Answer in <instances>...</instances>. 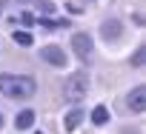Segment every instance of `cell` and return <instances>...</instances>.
<instances>
[{
  "label": "cell",
  "mask_w": 146,
  "mask_h": 134,
  "mask_svg": "<svg viewBox=\"0 0 146 134\" xmlns=\"http://www.w3.org/2000/svg\"><path fill=\"white\" fill-rule=\"evenodd\" d=\"M40 57H43L49 66H54V69L66 66V51H63L60 46H46V49H40Z\"/></svg>",
  "instance_id": "5"
},
{
  "label": "cell",
  "mask_w": 146,
  "mask_h": 134,
  "mask_svg": "<svg viewBox=\"0 0 146 134\" xmlns=\"http://www.w3.org/2000/svg\"><path fill=\"white\" fill-rule=\"evenodd\" d=\"M92 123H95V125H106V123H109V108H106V106L92 108Z\"/></svg>",
  "instance_id": "9"
},
{
  "label": "cell",
  "mask_w": 146,
  "mask_h": 134,
  "mask_svg": "<svg viewBox=\"0 0 146 134\" xmlns=\"http://www.w3.org/2000/svg\"><path fill=\"white\" fill-rule=\"evenodd\" d=\"M0 128H3V114H0Z\"/></svg>",
  "instance_id": "15"
},
{
  "label": "cell",
  "mask_w": 146,
  "mask_h": 134,
  "mask_svg": "<svg viewBox=\"0 0 146 134\" xmlns=\"http://www.w3.org/2000/svg\"><path fill=\"white\" fill-rule=\"evenodd\" d=\"M86 91H89V77H86L83 72H75V74L66 80V89H63L66 100H72V103L83 100V97H86Z\"/></svg>",
  "instance_id": "2"
},
{
  "label": "cell",
  "mask_w": 146,
  "mask_h": 134,
  "mask_svg": "<svg viewBox=\"0 0 146 134\" xmlns=\"http://www.w3.org/2000/svg\"><path fill=\"white\" fill-rule=\"evenodd\" d=\"M80 123H83V111H80V108H72V111L66 114V120H63V128H66V131H75Z\"/></svg>",
  "instance_id": "7"
},
{
  "label": "cell",
  "mask_w": 146,
  "mask_h": 134,
  "mask_svg": "<svg viewBox=\"0 0 146 134\" xmlns=\"http://www.w3.org/2000/svg\"><path fill=\"white\" fill-rule=\"evenodd\" d=\"M20 23H26V26H35V23H37V20H35V17H32V14H20Z\"/></svg>",
  "instance_id": "13"
},
{
  "label": "cell",
  "mask_w": 146,
  "mask_h": 134,
  "mask_svg": "<svg viewBox=\"0 0 146 134\" xmlns=\"http://www.w3.org/2000/svg\"><path fill=\"white\" fill-rule=\"evenodd\" d=\"M20 3H26V0H20Z\"/></svg>",
  "instance_id": "16"
},
{
  "label": "cell",
  "mask_w": 146,
  "mask_h": 134,
  "mask_svg": "<svg viewBox=\"0 0 146 134\" xmlns=\"http://www.w3.org/2000/svg\"><path fill=\"white\" fill-rule=\"evenodd\" d=\"M0 91L12 100H26L37 91V83L29 74H0Z\"/></svg>",
  "instance_id": "1"
},
{
  "label": "cell",
  "mask_w": 146,
  "mask_h": 134,
  "mask_svg": "<svg viewBox=\"0 0 146 134\" xmlns=\"http://www.w3.org/2000/svg\"><path fill=\"white\" fill-rule=\"evenodd\" d=\"M37 134H43V131H37Z\"/></svg>",
  "instance_id": "17"
},
{
  "label": "cell",
  "mask_w": 146,
  "mask_h": 134,
  "mask_svg": "<svg viewBox=\"0 0 146 134\" xmlns=\"http://www.w3.org/2000/svg\"><path fill=\"white\" fill-rule=\"evenodd\" d=\"M40 23H43V26H46V29H60V26H63V23H60V20H52V17H43V20H40Z\"/></svg>",
  "instance_id": "12"
},
{
  "label": "cell",
  "mask_w": 146,
  "mask_h": 134,
  "mask_svg": "<svg viewBox=\"0 0 146 134\" xmlns=\"http://www.w3.org/2000/svg\"><path fill=\"white\" fill-rule=\"evenodd\" d=\"M40 9H43V12H54V3H49V0H40Z\"/></svg>",
  "instance_id": "14"
},
{
  "label": "cell",
  "mask_w": 146,
  "mask_h": 134,
  "mask_svg": "<svg viewBox=\"0 0 146 134\" xmlns=\"http://www.w3.org/2000/svg\"><path fill=\"white\" fill-rule=\"evenodd\" d=\"M126 103H129V111H132V114H143V111H146V89H143V86H135V89L129 91Z\"/></svg>",
  "instance_id": "4"
},
{
  "label": "cell",
  "mask_w": 146,
  "mask_h": 134,
  "mask_svg": "<svg viewBox=\"0 0 146 134\" xmlns=\"http://www.w3.org/2000/svg\"><path fill=\"white\" fill-rule=\"evenodd\" d=\"M100 34H103L106 40H120V34H123V26H120V20H103V26H100Z\"/></svg>",
  "instance_id": "6"
},
{
  "label": "cell",
  "mask_w": 146,
  "mask_h": 134,
  "mask_svg": "<svg viewBox=\"0 0 146 134\" xmlns=\"http://www.w3.org/2000/svg\"><path fill=\"white\" fill-rule=\"evenodd\" d=\"M72 49H75L78 60H80V63H86V66L95 60V43H92V37H89L86 32H78L75 37H72Z\"/></svg>",
  "instance_id": "3"
},
{
  "label": "cell",
  "mask_w": 146,
  "mask_h": 134,
  "mask_svg": "<svg viewBox=\"0 0 146 134\" xmlns=\"http://www.w3.org/2000/svg\"><path fill=\"white\" fill-rule=\"evenodd\" d=\"M143 63H146V49H137L135 57H132V66H135V69H140Z\"/></svg>",
  "instance_id": "11"
},
{
  "label": "cell",
  "mask_w": 146,
  "mask_h": 134,
  "mask_svg": "<svg viewBox=\"0 0 146 134\" xmlns=\"http://www.w3.org/2000/svg\"><path fill=\"white\" fill-rule=\"evenodd\" d=\"M12 40H15L17 46H32V43H35V40H32V32H15Z\"/></svg>",
  "instance_id": "10"
},
{
  "label": "cell",
  "mask_w": 146,
  "mask_h": 134,
  "mask_svg": "<svg viewBox=\"0 0 146 134\" xmlns=\"http://www.w3.org/2000/svg\"><path fill=\"white\" fill-rule=\"evenodd\" d=\"M15 125H17L20 131H26V128H32V125H35V111H32V108H23V111L17 114V120H15Z\"/></svg>",
  "instance_id": "8"
}]
</instances>
